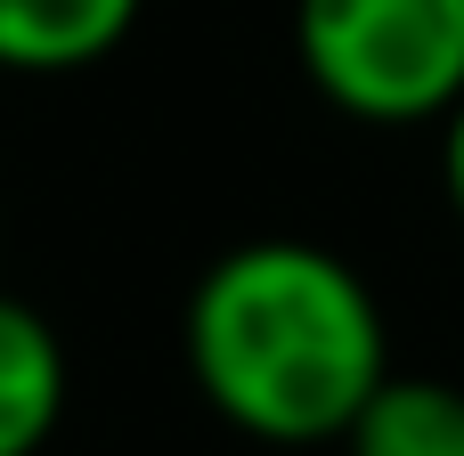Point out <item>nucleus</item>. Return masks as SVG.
I'll use <instances>...</instances> for the list:
<instances>
[{"label": "nucleus", "instance_id": "obj_1", "mask_svg": "<svg viewBox=\"0 0 464 456\" xmlns=\"http://www.w3.org/2000/svg\"><path fill=\"white\" fill-rule=\"evenodd\" d=\"M188 375L220 424L269 449L343 441L367 392L392 375V335L375 286L302 237L228 245L179 318Z\"/></svg>", "mask_w": 464, "mask_h": 456}, {"label": "nucleus", "instance_id": "obj_2", "mask_svg": "<svg viewBox=\"0 0 464 456\" xmlns=\"http://www.w3.org/2000/svg\"><path fill=\"white\" fill-rule=\"evenodd\" d=\"M294 57L351 122H440L464 98V0H294Z\"/></svg>", "mask_w": 464, "mask_h": 456}, {"label": "nucleus", "instance_id": "obj_3", "mask_svg": "<svg viewBox=\"0 0 464 456\" xmlns=\"http://www.w3.org/2000/svg\"><path fill=\"white\" fill-rule=\"evenodd\" d=\"M65 424V343L57 326L0 294V456H41Z\"/></svg>", "mask_w": 464, "mask_h": 456}, {"label": "nucleus", "instance_id": "obj_4", "mask_svg": "<svg viewBox=\"0 0 464 456\" xmlns=\"http://www.w3.org/2000/svg\"><path fill=\"white\" fill-rule=\"evenodd\" d=\"M147 0H0V73H82L139 24Z\"/></svg>", "mask_w": 464, "mask_h": 456}, {"label": "nucleus", "instance_id": "obj_5", "mask_svg": "<svg viewBox=\"0 0 464 456\" xmlns=\"http://www.w3.org/2000/svg\"><path fill=\"white\" fill-rule=\"evenodd\" d=\"M351 456H464V392L440 375H383L343 432Z\"/></svg>", "mask_w": 464, "mask_h": 456}, {"label": "nucleus", "instance_id": "obj_6", "mask_svg": "<svg viewBox=\"0 0 464 456\" xmlns=\"http://www.w3.org/2000/svg\"><path fill=\"white\" fill-rule=\"evenodd\" d=\"M440 188H449V212L464 220V98L440 114Z\"/></svg>", "mask_w": 464, "mask_h": 456}]
</instances>
